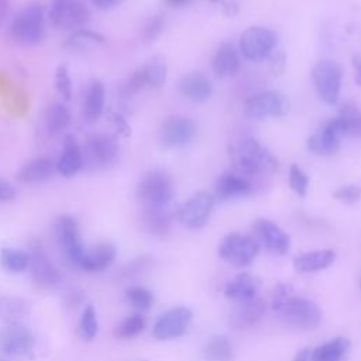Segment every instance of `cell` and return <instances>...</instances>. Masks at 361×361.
<instances>
[{"label": "cell", "mask_w": 361, "mask_h": 361, "mask_svg": "<svg viewBox=\"0 0 361 361\" xmlns=\"http://www.w3.org/2000/svg\"><path fill=\"white\" fill-rule=\"evenodd\" d=\"M231 159L237 172L247 178L272 173L278 169L275 157L255 138H245L237 148H233Z\"/></svg>", "instance_id": "1"}, {"label": "cell", "mask_w": 361, "mask_h": 361, "mask_svg": "<svg viewBox=\"0 0 361 361\" xmlns=\"http://www.w3.org/2000/svg\"><path fill=\"white\" fill-rule=\"evenodd\" d=\"M10 32L23 45H37L45 37V11L41 3H30L23 7L11 21Z\"/></svg>", "instance_id": "2"}, {"label": "cell", "mask_w": 361, "mask_h": 361, "mask_svg": "<svg viewBox=\"0 0 361 361\" xmlns=\"http://www.w3.org/2000/svg\"><path fill=\"white\" fill-rule=\"evenodd\" d=\"M54 234L63 258L72 267L79 268L86 254V247L82 243L76 220L69 214L59 216L54 226Z\"/></svg>", "instance_id": "3"}, {"label": "cell", "mask_w": 361, "mask_h": 361, "mask_svg": "<svg viewBox=\"0 0 361 361\" xmlns=\"http://www.w3.org/2000/svg\"><path fill=\"white\" fill-rule=\"evenodd\" d=\"M137 197L142 207H168L173 197L171 178L162 171L148 172L138 183Z\"/></svg>", "instance_id": "4"}, {"label": "cell", "mask_w": 361, "mask_h": 361, "mask_svg": "<svg viewBox=\"0 0 361 361\" xmlns=\"http://www.w3.org/2000/svg\"><path fill=\"white\" fill-rule=\"evenodd\" d=\"M259 251V245L250 234L230 233L219 244V255L234 267L250 265Z\"/></svg>", "instance_id": "5"}, {"label": "cell", "mask_w": 361, "mask_h": 361, "mask_svg": "<svg viewBox=\"0 0 361 361\" xmlns=\"http://www.w3.org/2000/svg\"><path fill=\"white\" fill-rule=\"evenodd\" d=\"M341 79V66L334 61H320L313 66V85L320 99L329 106H336L340 99Z\"/></svg>", "instance_id": "6"}, {"label": "cell", "mask_w": 361, "mask_h": 361, "mask_svg": "<svg viewBox=\"0 0 361 361\" xmlns=\"http://www.w3.org/2000/svg\"><path fill=\"white\" fill-rule=\"evenodd\" d=\"M90 13L82 0H51L48 18L61 30H79L89 21Z\"/></svg>", "instance_id": "7"}, {"label": "cell", "mask_w": 361, "mask_h": 361, "mask_svg": "<svg viewBox=\"0 0 361 361\" xmlns=\"http://www.w3.org/2000/svg\"><path fill=\"white\" fill-rule=\"evenodd\" d=\"M83 152V166L90 169H104L111 166L118 157V144L114 137L109 134H93L90 135Z\"/></svg>", "instance_id": "8"}, {"label": "cell", "mask_w": 361, "mask_h": 361, "mask_svg": "<svg viewBox=\"0 0 361 361\" xmlns=\"http://www.w3.org/2000/svg\"><path fill=\"white\" fill-rule=\"evenodd\" d=\"M278 41L276 34L265 27H250L240 37V51L251 62H259L269 56Z\"/></svg>", "instance_id": "9"}, {"label": "cell", "mask_w": 361, "mask_h": 361, "mask_svg": "<svg viewBox=\"0 0 361 361\" xmlns=\"http://www.w3.org/2000/svg\"><path fill=\"white\" fill-rule=\"evenodd\" d=\"M289 103L278 90H268L248 97L244 103V114L248 118L262 120L267 117H282L288 113Z\"/></svg>", "instance_id": "10"}, {"label": "cell", "mask_w": 361, "mask_h": 361, "mask_svg": "<svg viewBox=\"0 0 361 361\" xmlns=\"http://www.w3.org/2000/svg\"><path fill=\"white\" fill-rule=\"evenodd\" d=\"M278 313L290 326L305 330L314 329L322 322V312L319 306L313 300L296 295H292Z\"/></svg>", "instance_id": "11"}, {"label": "cell", "mask_w": 361, "mask_h": 361, "mask_svg": "<svg viewBox=\"0 0 361 361\" xmlns=\"http://www.w3.org/2000/svg\"><path fill=\"white\" fill-rule=\"evenodd\" d=\"M213 206L214 197L209 192L200 190L178 209L176 217L188 228H200L207 223Z\"/></svg>", "instance_id": "12"}, {"label": "cell", "mask_w": 361, "mask_h": 361, "mask_svg": "<svg viewBox=\"0 0 361 361\" xmlns=\"http://www.w3.org/2000/svg\"><path fill=\"white\" fill-rule=\"evenodd\" d=\"M192 310L185 306H178L162 313L152 329V334L157 340L165 341L183 336L192 322Z\"/></svg>", "instance_id": "13"}, {"label": "cell", "mask_w": 361, "mask_h": 361, "mask_svg": "<svg viewBox=\"0 0 361 361\" xmlns=\"http://www.w3.org/2000/svg\"><path fill=\"white\" fill-rule=\"evenodd\" d=\"M30 272L32 281L45 289L55 288L61 283L62 275L54 262L49 259L39 243H32L30 248Z\"/></svg>", "instance_id": "14"}, {"label": "cell", "mask_w": 361, "mask_h": 361, "mask_svg": "<svg viewBox=\"0 0 361 361\" xmlns=\"http://www.w3.org/2000/svg\"><path fill=\"white\" fill-rule=\"evenodd\" d=\"M34 344V334L21 323H7V326L0 330V351L6 355H28L32 351Z\"/></svg>", "instance_id": "15"}, {"label": "cell", "mask_w": 361, "mask_h": 361, "mask_svg": "<svg viewBox=\"0 0 361 361\" xmlns=\"http://www.w3.org/2000/svg\"><path fill=\"white\" fill-rule=\"evenodd\" d=\"M252 237L259 247L276 255H285L290 247L289 235L268 219H257L252 223Z\"/></svg>", "instance_id": "16"}, {"label": "cell", "mask_w": 361, "mask_h": 361, "mask_svg": "<svg viewBox=\"0 0 361 361\" xmlns=\"http://www.w3.org/2000/svg\"><path fill=\"white\" fill-rule=\"evenodd\" d=\"M345 135V127L340 117L329 120L317 133L307 138V148L316 155H333L340 148V138Z\"/></svg>", "instance_id": "17"}, {"label": "cell", "mask_w": 361, "mask_h": 361, "mask_svg": "<svg viewBox=\"0 0 361 361\" xmlns=\"http://www.w3.org/2000/svg\"><path fill=\"white\" fill-rule=\"evenodd\" d=\"M196 134L195 123L188 117H169L161 127V142L166 148H176L189 144Z\"/></svg>", "instance_id": "18"}, {"label": "cell", "mask_w": 361, "mask_h": 361, "mask_svg": "<svg viewBox=\"0 0 361 361\" xmlns=\"http://www.w3.org/2000/svg\"><path fill=\"white\" fill-rule=\"evenodd\" d=\"M56 171L63 176V178H71L75 176L82 168H83V152L82 147L76 141L73 135H66L63 145H62V152L55 162Z\"/></svg>", "instance_id": "19"}, {"label": "cell", "mask_w": 361, "mask_h": 361, "mask_svg": "<svg viewBox=\"0 0 361 361\" xmlns=\"http://www.w3.org/2000/svg\"><path fill=\"white\" fill-rule=\"evenodd\" d=\"M259 288H261V281L258 276L248 272H241L226 283L224 295L230 300H234L235 303H238V302H244L255 298L258 295Z\"/></svg>", "instance_id": "20"}, {"label": "cell", "mask_w": 361, "mask_h": 361, "mask_svg": "<svg viewBox=\"0 0 361 361\" xmlns=\"http://www.w3.org/2000/svg\"><path fill=\"white\" fill-rule=\"evenodd\" d=\"M265 310V302L258 296L244 302H238L237 307L230 316V323L235 329H247L255 326L264 317Z\"/></svg>", "instance_id": "21"}, {"label": "cell", "mask_w": 361, "mask_h": 361, "mask_svg": "<svg viewBox=\"0 0 361 361\" xmlns=\"http://www.w3.org/2000/svg\"><path fill=\"white\" fill-rule=\"evenodd\" d=\"M252 190L251 182L240 173L226 172L220 175L214 185L216 197L220 200H228L250 195Z\"/></svg>", "instance_id": "22"}, {"label": "cell", "mask_w": 361, "mask_h": 361, "mask_svg": "<svg viewBox=\"0 0 361 361\" xmlns=\"http://www.w3.org/2000/svg\"><path fill=\"white\" fill-rule=\"evenodd\" d=\"M178 90L183 97L195 103H202L212 96L213 85L203 73L192 72L180 78L178 83Z\"/></svg>", "instance_id": "23"}, {"label": "cell", "mask_w": 361, "mask_h": 361, "mask_svg": "<svg viewBox=\"0 0 361 361\" xmlns=\"http://www.w3.org/2000/svg\"><path fill=\"white\" fill-rule=\"evenodd\" d=\"M56 171L55 162L48 157H39L28 161L17 172V179L23 183H39L48 180Z\"/></svg>", "instance_id": "24"}, {"label": "cell", "mask_w": 361, "mask_h": 361, "mask_svg": "<svg viewBox=\"0 0 361 361\" xmlns=\"http://www.w3.org/2000/svg\"><path fill=\"white\" fill-rule=\"evenodd\" d=\"M116 258V247L110 243H102L90 250H86V254L80 262V269L87 272H102L107 269Z\"/></svg>", "instance_id": "25"}, {"label": "cell", "mask_w": 361, "mask_h": 361, "mask_svg": "<svg viewBox=\"0 0 361 361\" xmlns=\"http://www.w3.org/2000/svg\"><path fill=\"white\" fill-rule=\"evenodd\" d=\"M141 224L147 233L165 237L171 230L172 214L168 207H142Z\"/></svg>", "instance_id": "26"}, {"label": "cell", "mask_w": 361, "mask_h": 361, "mask_svg": "<svg viewBox=\"0 0 361 361\" xmlns=\"http://www.w3.org/2000/svg\"><path fill=\"white\" fill-rule=\"evenodd\" d=\"M336 258V252L333 250H317L303 252L293 259V267L298 272H317L329 268Z\"/></svg>", "instance_id": "27"}, {"label": "cell", "mask_w": 361, "mask_h": 361, "mask_svg": "<svg viewBox=\"0 0 361 361\" xmlns=\"http://www.w3.org/2000/svg\"><path fill=\"white\" fill-rule=\"evenodd\" d=\"M240 69V56L233 44H223L213 58V71L217 78L233 76Z\"/></svg>", "instance_id": "28"}, {"label": "cell", "mask_w": 361, "mask_h": 361, "mask_svg": "<svg viewBox=\"0 0 361 361\" xmlns=\"http://www.w3.org/2000/svg\"><path fill=\"white\" fill-rule=\"evenodd\" d=\"M348 338L336 337L312 350L310 361H343L348 353Z\"/></svg>", "instance_id": "29"}, {"label": "cell", "mask_w": 361, "mask_h": 361, "mask_svg": "<svg viewBox=\"0 0 361 361\" xmlns=\"http://www.w3.org/2000/svg\"><path fill=\"white\" fill-rule=\"evenodd\" d=\"M106 90L102 82L94 80L89 85L85 96V117L89 123H94L100 118L104 107Z\"/></svg>", "instance_id": "30"}, {"label": "cell", "mask_w": 361, "mask_h": 361, "mask_svg": "<svg viewBox=\"0 0 361 361\" xmlns=\"http://www.w3.org/2000/svg\"><path fill=\"white\" fill-rule=\"evenodd\" d=\"M45 130L49 135L63 133L71 124V113L62 103H52L45 111Z\"/></svg>", "instance_id": "31"}, {"label": "cell", "mask_w": 361, "mask_h": 361, "mask_svg": "<svg viewBox=\"0 0 361 361\" xmlns=\"http://www.w3.org/2000/svg\"><path fill=\"white\" fill-rule=\"evenodd\" d=\"M30 313V303L17 296L0 298V317L7 323H20Z\"/></svg>", "instance_id": "32"}, {"label": "cell", "mask_w": 361, "mask_h": 361, "mask_svg": "<svg viewBox=\"0 0 361 361\" xmlns=\"http://www.w3.org/2000/svg\"><path fill=\"white\" fill-rule=\"evenodd\" d=\"M0 265L11 274H20L30 265V254L18 248H1Z\"/></svg>", "instance_id": "33"}, {"label": "cell", "mask_w": 361, "mask_h": 361, "mask_svg": "<svg viewBox=\"0 0 361 361\" xmlns=\"http://www.w3.org/2000/svg\"><path fill=\"white\" fill-rule=\"evenodd\" d=\"M204 357L209 361H231L234 351L230 340L226 336L212 337L204 347Z\"/></svg>", "instance_id": "34"}, {"label": "cell", "mask_w": 361, "mask_h": 361, "mask_svg": "<svg viewBox=\"0 0 361 361\" xmlns=\"http://www.w3.org/2000/svg\"><path fill=\"white\" fill-rule=\"evenodd\" d=\"M145 83L151 89H159L166 80V65L161 56L152 58L147 65L142 66Z\"/></svg>", "instance_id": "35"}, {"label": "cell", "mask_w": 361, "mask_h": 361, "mask_svg": "<svg viewBox=\"0 0 361 361\" xmlns=\"http://www.w3.org/2000/svg\"><path fill=\"white\" fill-rule=\"evenodd\" d=\"M145 317L141 314V313H134V314H130L128 317L123 319L116 330H114V336L117 338H121V340H130L135 336H138L140 333H142V330L145 329Z\"/></svg>", "instance_id": "36"}, {"label": "cell", "mask_w": 361, "mask_h": 361, "mask_svg": "<svg viewBox=\"0 0 361 361\" xmlns=\"http://www.w3.org/2000/svg\"><path fill=\"white\" fill-rule=\"evenodd\" d=\"M338 117L345 127V135L361 138V110L354 103H344L340 107Z\"/></svg>", "instance_id": "37"}, {"label": "cell", "mask_w": 361, "mask_h": 361, "mask_svg": "<svg viewBox=\"0 0 361 361\" xmlns=\"http://www.w3.org/2000/svg\"><path fill=\"white\" fill-rule=\"evenodd\" d=\"M104 42V37L96 31L86 30V28H79L71 34L65 45L72 49H83L89 48L93 45H99Z\"/></svg>", "instance_id": "38"}, {"label": "cell", "mask_w": 361, "mask_h": 361, "mask_svg": "<svg viewBox=\"0 0 361 361\" xmlns=\"http://www.w3.org/2000/svg\"><path fill=\"white\" fill-rule=\"evenodd\" d=\"M97 329H99V324H97L96 310H94V307L92 305H87L83 309V312H82L78 333H79L80 338H83L86 341H90V340H93L96 337Z\"/></svg>", "instance_id": "39"}, {"label": "cell", "mask_w": 361, "mask_h": 361, "mask_svg": "<svg viewBox=\"0 0 361 361\" xmlns=\"http://www.w3.org/2000/svg\"><path fill=\"white\" fill-rule=\"evenodd\" d=\"M127 302L137 310H147L154 302V295L144 286H131L126 290Z\"/></svg>", "instance_id": "40"}, {"label": "cell", "mask_w": 361, "mask_h": 361, "mask_svg": "<svg viewBox=\"0 0 361 361\" xmlns=\"http://www.w3.org/2000/svg\"><path fill=\"white\" fill-rule=\"evenodd\" d=\"M289 186L299 197H305L307 193L309 178L298 165L289 168Z\"/></svg>", "instance_id": "41"}, {"label": "cell", "mask_w": 361, "mask_h": 361, "mask_svg": "<svg viewBox=\"0 0 361 361\" xmlns=\"http://www.w3.org/2000/svg\"><path fill=\"white\" fill-rule=\"evenodd\" d=\"M147 86L145 83V76H144V71L142 68H138L137 71H134L127 80L123 83L120 92L124 97H131L134 94H137L141 89H144Z\"/></svg>", "instance_id": "42"}, {"label": "cell", "mask_w": 361, "mask_h": 361, "mask_svg": "<svg viewBox=\"0 0 361 361\" xmlns=\"http://www.w3.org/2000/svg\"><path fill=\"white\" fill-rule=\"evenodd\" d=\"M55 87L63 99L69 100L72 97L73 87H72V79H71L68 66L61 65V66L56 68V71H55Z\"/></svg>", "instance_id": "43"}, {"label": "cell", "mask_w": 361, "mask_h": 361, "mask_svg": "<svg viewBox=\"0 0 361 361\" xmlns=\"http://www.w3.org/2000/svg\"><path fill=\"white\" fill-rule=\"evenodd\" d=\"M333 197L345 204H354L361 199V188L355 183L345 185L333 192Z\"/></svg>", "instance_id": "44"}, {"label": "cell", "mask_w": 361, "mask_h": 361, "mask_svg": "<svg viewBox=\"0 0 361 361\" xmlns=\"http://www.w3.org/2000/svg\"><path fill=\"white\" fill-rule=\"evenodd\" d=\"M293 295V289L289 283H278L272 293V309L274 312H279L282 306L286 303V300Z\"/></svg>", "instance_id": "45"}, {"label": "cell", "mask_w": 361, "mask_h": 361, "mask_svg": "<svg viewBox=\"0 0 361 361\" xmlns=\"http://www.w3.org/2000/svg\"><path fill=\"white\" fill-rule=\"evenodd\" d=\"M164 17L162 16H154L151 17L145 25H144V30H142V37L147 42H151L154 39H157L159 37V34L162 32L164 30Z\"/></svg>", "instance_id": "46"}, {"label": "cell", "mask_w": 361, "mask_h": 361, "mask_svg": "<svg viewBox=\"0 0 361 361\" xmlns=\"http://www.w3.org/2000/svg\"><path fill=\"white\" fill-rule=\"evenodd\" d=\"M16 195H17L16 188L6 179L0 178V203L13 200L16 197Z\"/></svg>", "instance_id": "47"}, {"label": "cell", "mask_w": 361, "mask_h": 361, "mask_svg": "<svg viewBox=\"0 0 361 361\" xmlns=\"http://www.w3.org/2000/svg\"><path fill=\"white\" fill-rule=\"evenodd\" d=\"M97 8H102V10H110L116 6H118L121 3V0H90Z\"/></svg>", "instance_id": "48"}, {"label": "cell", "mask_w": 361, "mask_h": 361, "mask_svg": "<svg viewBox=\"0 0 361 361\" xmlns=\"http://www.w3.org/2000/svg\"><path fill=\"white\" fill-rule=\"evenodd\" d=\"M278 65H281V68H283V66H285V54H283V52L276 54V55L274 56L272 62H271V68H272V72H274L275 75H278V73H279Z\"/></svg>", "instance_id": "49"}, {"label": "cell", "mask_w": 361, "mask_h": 361, "mask_svg": "<svg viewBox=\"0 0 361 361\" xmlns=\"http://www.w3.org/2000/svg\"><path fill=\"white\" fill-rule=\"evenodd\" d=\"M10 14V0H0V25L7 20Z\"/></svg>", "instance_id": "50"}, {"label": "cell", "mask_w": 361, "mask_h": 361, "mask_svg": "<svg viewBox=\"0 0 361 361\" xmlns=\"http://www.w3.org/2000/svg\"><path fill=\"white\" fill-rule=\"evenodd\" d=\"M114 123H116V127H117V130L123 134V135H127L128 133H130V127L127 126V123H126V120L121 117V116H114Z\"/></svg>", "instance_id": "51"}, {"label": "cell", "mask_w": 361, "mask_h": 361, "mask_svg": "<svg viewBox=\"0 0 361 361\" xmlns=\"http://www.w3.org/2000/svg\"><path fill=\"white\" fill-rule=\"evenodd\" d=\"M310 354H312V350L302 348L296 353V355L293 357L292 361H310Z\"/></svg>", "instance_id": "52"}, {"label": "cell", "mask_w": 361, "mask_h": 361, "mask_svg": "<svg viewBox=\"0 0 361 361\" xmlns=\"http://www.w3.org/2000/svg\"><path fill=\"white\" fill-rule=\"evenodd\" d=\"M353 65L355 68V82L361 86V55L360 56H354Z\"/></svg>", "instance_id": "53"}, {"label": "cell", "mask_w": 361, "mask_h": 361, "mask_svg": "<svg viewBox=\"0 0 361 361\" xmlns=\"http://www.w3.org/2000/svg\"><path fill=\"white\" fill-rule=\"evenodd\" d=\"M164 1L171 7H183V6H188L192 0H164Z\"/></svg>", "instance_id": "54"}, {"label": "cell", "mask_w": 361, "mask_h": 361, "mask_svg": "<svg viewBox=\"0 0 361 361\" xmlns=\"http://www.w3.org/2000/svg\"><path fill=\"white\" fill-rule=\"evenodd\" d=\"M360 289H361V276H360Z\"/></svg>", "instance_id": "55"}, {"label": "cell", "mask_w": 361, "mask_h": 361, "mask_svg": "<svg viewBox=\"0 0 361 361\" xmlns=\"http://www.w3.org/2000/svg\"><path fill=\"white\" fill-rule=\"evenodd\" d=\"M0 361H7V360H3V358H0Z\"/></svg>", "instance_id": "56"}, {"label": "cell", "mask_w": 361, "mask_h": 361, "mask_svg": "<svg viewBox=\"0 0 361 361\" xmlns=\"http://www.w3.org/2000/svg\"><path fill=\"white\" fill-rule=\"evenodd\" d=\"M212 1H217V0H212Z\"/></svg>", "instance_id": "57"}]
</instances>
